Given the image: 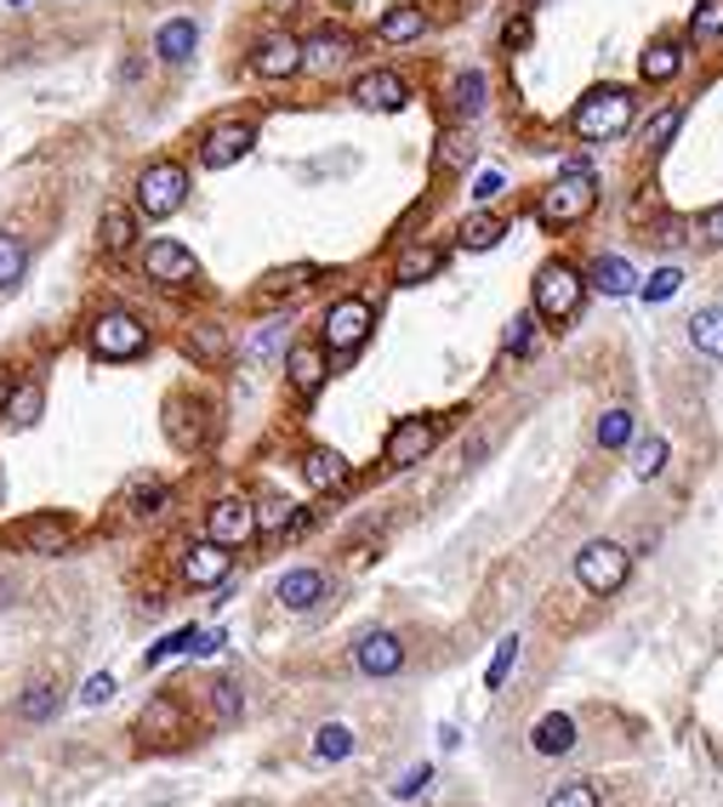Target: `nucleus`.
<instances>
[{
  "label": "nucleus",
  "mask_w": 723,
  "mask_h": 807,
  "mask_svg": "<svg viewBox=\"0 0 723 807\" xmlns=\"http://www.w3.org/2000/svg\"><path fill=\"white\" fill-rule=\"evenodd\" d=\"M439 267H445L439 245H410V251H399V262H393V285H427Z\"/></svg>",
  "instance_id": "obj_21"
},
{
  "label": "nucleus",
  "mask_w": 723,
  "mask_h": 807,
  "mask_svg": "<svg viewBox=\"0 0 723 807\" xmlns=\"http://www.w3.org/2000/svg\"><path fill=\"white\" fill-rule=\"evenodd\" d=\"M599 444H604V450L633 444V416H627V410H610V416L599 421Z\"/></svg>",
  "instance_id": "obj_42"
},
{
  "label": "nucleus",
  "mask_w": 723,
  "mask_h": 807,
  "mask_svg": "<svg viewBox=\"0 0 723 807\" xmlns=\"http://www.w3.org/2000/svg\"><path fill=\"white\" fill-rule=\"evenodd\" d=\"M507 194V177L502 172H479L473 177V199H479V206H490V199H502Z\"/></svg>",
  "instance_id": "obj_53"
},
{
  "label": "nucleus",
  "mask_w": 723,
  "mask_h": 807,
  "mask_svg": "<svg viewBox=\"0 0 723 807\" xmlns=\"http://www.w3.org/2000/svg\"><path fill=\"white\" fill-rule=\"evenodd\" d=\"M353 103L371 109V114H393V109L410 103V80L393 75V69H371V75L353 80Z\"/></svg>",
  "instance_id": "obj_14"
},
{
  "label": "nucleus",
  "mask_w": 723,
  "mask_h": 807,
  "mask_svg": "<svg viewBox=\"0 0 723 807\" xmlns=\"http://www.w3.org/2000/svg\"><path fill=\"white\" fill-rule=\"evenodd\" d=\"M143 733H160V728H177V705L172 699H149V711L138 717Z\"/></svg>",
  "instance_id": "obj_47"
},
{
  "label": "nucleus",
  "mask_w": 723,
  "mask_h": 807,
  "mask_svg": "<svg viewBox=\"0 0 723 807\" xmlns=\"http://www.w3.org/2000/svg\"><path fill=\"white\" fill-rule=\"evenodd\" d=\"M285 376H291V387H297L303 398H314V393L325 387V376H331L325 347H319V342H297V347L285 353Z\"/></svg>",
  "instance_id": "obj_18"
},
{
  "label": "nucleus",
  "mask_w": 723,
  "mask_h": 807,
  "mask_svg": "<svg viewBox=\"0 0 723 807\" xmlns=\"http://www.w3.org/2000/svg\"><path fill=\"white\" fill-rule=\"evenodd\" d=\"M502 233H507V222H502V217L479 211V217H468V222H462L456 245H462V251H490V245H502Z\"/></svg>",
  "instance_id": "obj_31"
},
{
  "label": "nucleus",
  "mask_w": 723,
  "mask_h": 807,
  "mask_svg": "<svg viewBox=\"0 0 723 807\" xmlns=\"http://www.w3.org/2000/svg\"><path fill=\"white\" fill-rule=\"evenodd\" d=\"M484 91H490V80H484L479 69H468V75H456V91H450V109L462 114V120H473V114L484 109Z\"/></svg>",
  "instance_id": "obj_33"
},
{
  "label": "nucleus",
  "mask_w": 723,
  "mask_h": 807,
  "mask_svg": "<svg viewBox=\"0 0 723 807\" xmlns=\"http://www.w3.org/2000/svg\"><path fill=\"white\" fill-rule=\"evenodd\" d=\"M211 705H217L222 722H234V717H240V688H234V683H211Z\"/></svg>",
  "instance_id": "obj_51"
},
{
  "label": "nucleus",
  "mask_w": 723,
  "mask_h": 807,
  "mask_svg": "<svg viewBox=\"0 0 723 807\" xmlns=\"http://www.w3.org/2000/svg\"><path fill=\"white\" fill-rule=\"evenodd\" d=\"M228 568H234V552L217 546V541H194V546L183 552V581H188V586H222Z\"/></svg>",
  "instance_id": "obj_16"
},
{
  "label": "nucleus",
  "mask_w": 723,
  "mask_h": 807,
  "mask_svg": "<svg viewBox=\"0 0 723 807\" xmlns=\"http://www.w3.org/2000/svg\"><path fill=\"white\" fill-rule=\"evenodd\" d=\"M325 597V575H319V568H291V575L280 581V603H285V609H314V603Z\"/></svg>",
  "instance_id": "obj_25"
},
{
  "label": "nucleus",
  "mask_w": 723,
  "mask_h": 807,
  "mask_svg": "<svg viewBox=\"0 0 723 807\" xmlns=\"http://www.w3.org/2000/svg\"><path fill=\"white\" fill-rule=\"evenodd\" d=\"M371 330H376V308L365 296H342V301H331V313H325V324H319V347L325 353H359L371 342Z\"/></svg>",
  "instance_id": "obj_5"
},
{
  "label": "nucleus",
  "mask_w": 723,
  "mask_h": 807,
  "mask_svg": "<svg viewBox=\"0 0 723 807\" xmlns=\"http://www.w3.org/2000/svg\"><path fill=\"white\" fill-rule=\"evenodd\" d=\"M434 444H439V421L434 416H405L399 427L387 432V466H416V461H427L434 455Z\"/></svg>",
  "instance_id": "obj_11"
},
{
  "label": "nucleus",
  "mask_w": 723,
  "mask_h": 807,
  "mask_svg": "<svg viewBox=\"0 0 723 807\" xmlns=\"http://www.w3.org/2000/svg\"><path fill=\"white\" fill-rule=\"evenodd\" d=\"M314 274H319V267H280V274H269V279H262V301H280V296H297V290H308L314 285Z\"/></svg>",
  "instance_id": "obj_34"
},
{
  "label": "nucleus",
  "mask_w": 723,
  "mask_h": 807,
  "mask_svg": "<svg viewBox=\"0 0 723 807\" xmlns=\"http://www.w3.org/2000/svg\"><path fill=\"white\" fill-rule=\"evenodd\" d=\"M593 206H599V177L587 172V165H570V172H558L552 188H541L536 222L558 233V228H576L581 217H593Z\"/></svg>",
  "instance_id": "obj_1"
},
{
  "label": "nucleus",
  "mask_w": 723,
  "mask_h": 807,
  "mask_svg": "<svg viewBox=\"0 0 723 807\" xmlns=\"http://www.w3.org/2000/svg\"><path fill=\"white\" fill-rule=\"evenodd\" d=\"M353 660H359V671H365V677H393V671L405 665V643H399L393 631H371V637H359Z\"/></svg>",
  "instance_id": "obj_17"
},
{
  "label": "nucleus",
  "mask_w": 723,
  "mask_h": 807,
  "mask_svg": "<svg viewBox=\"0 0 723 807\" xmlns=\"http://www.w3.org/2000/svg\"><path fill=\"white\" fill-rule=\"evenodd\" d=\"M695 240H701V245H723V206H712V211L695 222Z\"/></svg>",
  "instance_id": "obj_54"
},
{
  "label": "nucleus",
  "mask_w": 723,
  "mask_h": 807,
  "mask_svg": "<svg viewBox=\"0 0 723 807\" xmlns=\"http://www.w3.org/2000/svg\"><path fill=\"white\" fill-rule=\"evenodd\" d=\"M627 575H633V552L615 546V541H587L576 552V581L593 592V597L621 592V586H627Z\"/></svg>",
  "instance_id": "obj_6"
},
{
  "label": "nucleus",
  "mask_w": 723,
  "mask_h": 807,
  "mask_svg": "<svg viewBox=\"0 0 723 807\" xmlns=\"http://www.w3.org/2000/svg\"><path fill=\"white\" fill-rule=\"evenodd\" d=\"M678 69H683V52H678V41H655V46L638 57V80H649V86H667Z\"/></svg>",
  "instance_id": "obj_27"
},
{
  "label": "nucleus",
  "mask_w": 723,
  "mask_h": 807,
  "mask_svg": "<svg viewBox=\"0 0 723 807\" xmlns=\"http://www.w3.org/2000/svg\"><path fill=\"white\" fill-rule=\"evenodd\" d=\"M86 342H91L97 358L125 364V358H143V353H149V324H143L138 313H125V308H103V313L91 319Z\"/></svg>",
  "instance_id": "obj_4"
},
{
  "label": "nucleus",
  "mask_w": 723,
  "mask_h": 807,
  "mask_svg": "<svg viewBox=\"0 0 723 807\" xmlns=\"http://www.w3.org/2000/svg\"><path fill=\"white\" fill-rule=\"evenodd\" d=\"M678 125H683V109H661V114L649 120V131H644V143H649V148H667Z\"/></svg>",
  "instance_id": "obj_45"
},
{
  "label": "nucleus",
  "mask_w": 723,
  "mask_h": 807,
  "mask_svg": "<svg viewBox=\"0 0 723 807\" xmlns=\"http://www.w3.org/2000/svg\"><path fill=\"white\" fill-rule=\"evenodd\" d=\"M251 75L256 80H291V75H303V41L297 35H262L256 52H251Z\"/></svg>",
  "instance_id": "obj_12"
},
{
  "label": "nucleus",
  "mask_w": 723,
  "mask_h": 807,
  "mask_svg": "<svg viewBox=\"0 0 723 807\" xmlns=\"http://www.w3.org/2000/svg\"><path fill=\"white\" fill-rule=\"evenodd\" d=\"M0 495H7V484H0Z\"/></svg>",
  "instance_id": "obj_59"
},
{
  "label": "nucleus",
  "mask_w": 723,
  "mask_h": 807,
  "mask_svg": "<svg viewBox=\"0 0 723 807\" xmlns=\"http://www.w3.org/2000/svg\"><path fill=\"white\" fill-rule=\"evenodd\" d=\"M507 353H536V313H518L513 324H507Z\"/></svg>",
  "instance_id": "obj_44"
},
{
  "label": "nucleus",
  "mask_w": 723,
  "mask_h": 807,
  "mask_svg": "<svg viewBox=\"0 0 723 807\" xmlns=\"http://www.w3.org/2000/svg\"><path fill=\"white\" fill-rule=\"evenodd\" d=\"M689 342H695L701 353L723 358V308H701L695 319H689Z\"/></svg>",
  "instance_id": "obj_32"
},
{
  "label": "nucleus",
  "mask_w": 723,
  "mask_h": 807,
  "mask_svg": "<svg viewBox=\"0 0 723 807\" xmlns=\"http://www.w3.org/2000/svg\"><path fill=\"white\" fill-rule=\"evenodd\" d=\"M314 756H319V762H342V756H353V733H348L342 722H325V728L314 733Z\"/></svg>",
  "instance_id": "obj_36"
},
{
  "label": "nucleus",
  "mask_w": 723,
  "mask_h": 807,
  "mask_svg": "<svg viewBox=\"0 0 723 807\" xmlns=\"http://www.w3.org/2000/svg\"><path fill=\"white\" fill-rule=\"evenodd\" d=\"M251 148H256V125L251 120H217L200 137V165L206 172H228V165H240Z\"/></svg>",
  "instance_id": "obj_8"
},
{
  "label": "nucleus",
  "mask_w": 723,
  "mask_h": 807,
  "mask_svg": "<svg viewBox=\"0 0 723 807\" xmlns=\"http://www.w3.org/2000/svg\"><path fill=\"white\" fill-rule=\"evenodd\" d=\"M183 199H188V165H177V159H154V165H143V177H138V211L143 217H172V211H183Z\"/></svg>",
  "instance_id": "obj_7"
},
{
  "label": "nucleus",
  "mask_w": 723,
  "mask_h": 807,
  "mask_svg": "<svg viewBox=\"0 0 723 807\" xmlns=\"http://www.w3.org/2000/svg\"><path fill=\"white\" fill-rule=\"evenodd\" d=\"M530 35H536V23H530V12H518V18H507V23H502V46H507V52H518V46H530Z\"/></svg>",
  "instance_id": "obj_49"
},
{
  "label": "nucleus",
  "mask_w": 723,
  "mask_h": 807,
  "mask_svg": "<svg viewBox=\"0 0 723 807\" xmlns=\"http://www.w3.org/2000/svg\"><path fill=\"white\" fill-rule=\"evenodd\" d=\"M69 541H75V523L63 518V512H35V518H18V523H12V546L41 552V557L69 552Z\"/></svg>",
  "instance_id": "obj_9"
},
{
  "label": "nucleus",
  "mask_w": 723,
  "mask_h": 807,
  "mask_svg": "<svg viewBox=\"0 0 723 807\" xmlns=\"http://www.w3.org/2000/svg\"><path fill=\"white\" fill-rule=\"evenodd\" d=\"M7 393H12V382H7V376H0V404H7Z\"/></svg>",
  "instance_id": "obj_58"
},
{
  "label": "nucleus",
  "mask_w": 723,
  "mask_h": 807,
  "mask_svg": "<svg viewBox=\"0 0 723 807\" xmlns=\"http://www.w3.org/2000/svg\"><path fill=\"white\" fill-rule=\"evenodd\" d=\"M280 342H285V324H262V330L251 335V342H245V353H251V358H274V353H280Z\"/></svg>",
  "instance_id": "obj_48"
},
{
  "label": "nucleus",
  "mask_w": 723,
  "mask_h": 807,
  "mask_svg": "<svg viewBox=\"0 0 723 807\" xmlns=\"http://www.w3.org/2000/svg\"><path fill=\"white\" fill-rule=\"evenodd\" d=\"M633 125V91L627 86H599V91H587L576 114H570V131L581 143H615L621 131Z\"/></svg>",
  "instance_id": "obj_2"
},
{
  "label": "nucleus",
  "mask_w": 723,
  "mask_h": 807,
  "mask_svg": "<svg viewBox=\"0 0 723 807\" xmlns=\"http://www.w3.org/2000/svg\"><path fill=\"white\" fill-rule=\"evenodd\" d=\"M581 301H587V279L570 262H547L530 285V313L547 319V324H570L581 313Z\"/></svg>",
  "instance_id": "obj_3"
},
{
  "label": "nucleus",
  "mask_w": 723,
  "mask_h": 807,
  "mask_svg": "<svg viewBox=\"0 0 723 807\" xmlns=\"http://www.w3.org/2000/svg\"><path fill=\"white\" fill-rule=\"evenodd\" d=\"M188 353H200V358H222L228 353V335L217 324H194L188 330Z\"/></svg>",
  "instance_id": "obj_41"
},
{
  "label": "nucleus",
  "mask_w": 723,
  "mask_h": 807,
  "mask_svg": "<svg viewBox=\"0 0 723 807\" xmlns=\"http://www.w3.org/2000/svg\"><path fill=\"white\" fill-rule=\"evenodd\" d=\"M172 500V489L166 484H154V478H143V484H131V495H125V507H131V518H154L160 507Z\"/></svg>",
  "instance_id": "obj_37"
},
{
  "label": "nucleus",
  "mask_w": 723,
  "mask_h": 807,
  "mask_svg": "<svg viewBox=\"0 0 723 807\" xmlns=\"http://www.w3.org/2000/svg\"><path fill=\"white\" fill-rule=\"evenodd\" d=\"M678 285H683L678 267H655L649 285H644V301H667V296H678Z\"/></svg>",
  "instance_id": "obj_46"
},
{
  "label": "nucleus",
  "mask_w": 723,
  "mask_h": 807,
  "mask_svg": "<svg viewBox=\"0 0 723 807\" xmlns=\"http://www.w3.org/2000/svg\"><path fill=\"white\" fill-rule=\"evenodd\" d=\"M303 478H308V489H342L348 484V461L337 450H308L303 455Z\"/></svg>",
  "instance_id": "obj_26"
},
{
  "label": "nucleus",
  "mask_w": 723,
  "mask_h": 807,
  "mask_svg": "<svg viewBox=\"0 0 723 807\" xmlns=\"http://www.w3.org/2000/svg\"><path fill=\"white\" fill-rule=\"evenodd\" d=\"M206 541H217V546H228V552H234V546H245L251 541V534H256V512H251V500H240V495H222L217 500V507L206 512Z\"/></svg>",
  "instance_id": "obj_13"
},
{
  "label": "nucleus",
  "mask_w": 723,
  "mask_h": 807,
  "mask_svg": "<svg viewBox=\"0 0 723 807\" xmlns=\"http://www.w3.org/2000/svg\"><path fill=\"white\" fill-rule=\"evenodd\" d=\"M109 694H114V677H109V671H97V677L80 688V705H103Z\"/></svg>",
  "instance_id": "obj_56"
},
{
  "label": "nucleus",
  "mask_w": 723,
  "mask_h": 807,
  "mask_svg": "<svg viewBox=\"0 0 723 807\" xmlns=\"http://www.w3.org/2000/svg\"><path fill=\"white\" fill-rule=\"evenodd\" d=\"M194 637H200V631H194V626H183V631H177V637H166V643H160V649H149V665H160L166 654H188V649H194Z\"/></svg>",
  "instance_id": "obj_52"
},
{
  "label": "nucleus",
  "mask_w": 723,
  "mask_h": 807,
  "mask_svg": "<svg viewBox=\"0 0 723 807\" xmlns=\"http://www.w3.org/2000/svg\"><path fill=\"white\" fill-rule=\"evenodd\" d=\"M530 745H536L541 756H565V751H576V722H570L565 711H547V717L530 728Z\"/></svg>",
  "instance_id": "obj_24"
},
{
  "label": "nucleus",
  "mask_w": 723,
  "mask_h": 807,
  "mask_svg": "<svg viewBox=\"0 0 723 807\" xmlns=\"http://www.w3.org/2000/svg\"><path fill=\"white\" fill-rule=\"evenodd\" d=\"M23 274H29V240L0 228V290H18Z\"/></svg>",
  "instance_id": "obj_28"
},
{
  "label": "nucleus",
  "mask_w": 723,
  "mask_h": 807,
  "mask_svg": "<svg viewBox=\"0 0 723 807\" xmlns=\"http://www.w3.org/2000/svg\"><path fill=\"white\" fill-rule=\"evenodd\" d=\"M689 35H695V41H712V35H723V0H695V18H689Z\"/></svg>",
  "instance_id": "obj_39"
},
{
  "label": "nucleus",
  "mask_w": 723,
  "mask_h": 807,
  "mask_svg": "<svg viewBox=\"0 0 723 807\" xmlns=\"http://www.w3.org/2000/svg\"><path fill=\"white\" fill-rule=\"evenodd\" d=\"M166 432H172L177 450H200V444H206V404L172 398V404H166Z\"/></svg>",
  "instance_id": "obj_19"
},
{
  "label": "nucleus",
  "mask_w": 723,
  "mask_h": 807,
  "mask_svg": "<svg viewBox=\"0 0 723 807\" xmlns=\"http://www.w3.org/2000/svg\"><path fill=\"white\" fill-rule=\"evenodd\" d=\"M468 159V137H445V148H439V165L445 172H456V165Z\"/></svg>",
  "instance_id": "obj_57"
},
{
  "label": "nucleus",
  "mask_w": 723,
  "mask_h": 807,
  "mask_svg": "<svg viewBox=\"0 0 723 807\" xmlns=\"http://www.w3.org/2000/svg\"><path fill=\"white\" fill-rule=\"evenodd\" d=\"M547 807H604V802H599V791H593V785H565V791H558Z\"/></svg>",
  "instance_id": "obj_50"
},
{
  "label": "nucleus",
  "mask_w": 723,
  "mask_h": 807,
  "mask_svg": "<svg viewBox=\"0 0 723 807\" xmlns=\"http://www.w3.org/2000/svg\"><path fill=\"white\" fill-rule=\"evenodd\" d=\"M143 274H149L154 285H166V290H183V285L200 279V262H194V251L177 245V240H154V245L143 251Z\"/></svg>",
  "instance_id": "obj_10"
},
{
  "label": "nucleus",
  "mask_w": 723,
  "mask_h": 807,
  "mask_svg": "<svg viewBox=\"0 0 723 807\" xmlns=\"http://www.w3.org/2000/svg\"><path fill=\"white\" fill-rule=\"evenodd\" d=\"M427 780H434V767H427V762H421V767H410V773H405V780H399V785H393V796H399V802H410L416 791H427Z\"/></svg>",
  "instance_id": "obj_55"
},
{
  "label": "nucleus",
  "mask_w": 723,
  "mask_h": 807,
  "mask_svg": "<svg viewBox=\"0 0 723 807\" xmlns=\"http://www.w3.org/2000/svg\"><path fill=\"white\" fill-rule=\"evenodd\" d=\"M587 279H593L604 296H633V290H638V274H633V267L621 262V256H599V262H593V274H587Z\"/></svg>",
  "instance_id": "obj_30"
},
{
  "label": "nucleus",
  "mask_w": 723,
  "mask_h": 807,
  "mask_svg": "<svg viewBox=\"0 0 723 807\" xmlns=\"http://www.w3.org/2000/svg\"><path fill=\"white\" fill-rule=\"evenodd\" d=\"M513 660H518V637H502V643H496V660H490V671H484V688H502L507 671H513Z\"/></svg>",
  "instance_id": "obj_43"
},
{
  "label": "nucleus",
  "mask_w": 723,
  "mask_h": 807,
  "mask_svg": "<svg viewBox=\"0 0 723 807\" xmlns=\"http://www.w3.org/2000/svg\"><path fill=\"white\" fill-rule=\"evenodd\" d=\"M251 512H256V529L262 534H280V529H303L308 523L297 507H291V500H262V507H251Z\"/></svg>",
  "instance_id": "obj_35"
},
{
  "label": "nucleus",
  "mask_w": 723,
  "mask_h": 807,
  "mask_svg": "<svg viewBox=\"0 0 723 807\" xmlns=\"http://www.w3.org/2000/svg\"><path fill=\"white\" fill-rule=\"evenodd\" d=\"M57 711V688L52 683H41V688H29L23 699H18V717H29V722H46Z\"/></svg>",
  "instance_id": "obj_40"
},
{
  "label": "nucleus",
  "mask_w": 723,
  "mask_h": 807,
  "mask_svg": "<svg viewBox=\"0 0 723 807\" xmlns=\"http://www.w3.org/2000/svg\"><path fill=\"white\" fill-rule=\"evenodd\" d=\"M41 387L35 382H12V393H7V404H0V416H7L12 427H35L41 421Z\"/></svg>",
  "instance_id": "obj_29"
},
{
  "label": "nucleus",
  "mask_w": 723,
  "mask_h": 807,
  "mask_svg": "<svg viewBox=\"0 0 723 807\" xmlns=\"http://www.w3.org/2000/svg\"><path fill=\"white\" fill-rule=\"evenodd\" d=\"M194 46H200V29H194L188 18L160 23V35H154V57H160V63H188Z\"/></svg>",
  "instance_id": "obj_22"
},
{
  "label": "nucleus",
  "mask_w": 723,
  "mask_h": 807,
  "mask_svg": "<svg viewBox=\"0 0 723 807\" xmlns=\"http://www.w3.org/2000/svg\"><path fill=\"white\" fill-rule=\"evenodd\" d=\"M633 473L638 478H661L667 473V439H638L633 444Z\"/></svg>",
  "instance_id": "obj_38"
},
{
  "label": "nucleus",
  "mask_w": 723,
  "mask_h": 807,
  "mask_svg": "<svg viewBox=\"0 0 723 807\" xmlns=\"http://www.w3.org/2000/svg\"><path fill=\"white\" fill-rule=\"evenodd\" d=\"M97 245H103V256H125L138 245V217L125 206H103V217H97Z\"/></svg>",
  "instance_id": "obj_20"
},
{
  "label": "nucleus",
  "mask_w": 723,
  "mask_h": 807,
  "mask_svg": "<svg viewBox=\"0 0 723 807\" xmlns=\"http://www.w3.org/2000/svg\"><path fill=\"white\" fill-rule=\"evenodd\" d=\"M348 57H353V35L342 23H325V29H314V35L303 41V69L308 75H331V69H342Z\"/></svg>",
  "instance_id": "obj_15"
},
{
  "label": "nucleus",
  "mask_w": 723,
  "mask_h": 807,
  "mask_svg": "<svg viewBox=\"0 0 723 807\" xmlns=\"http://www.w3.org/2000/svg\"><path fill=\"white\" fill-rule=\"evenodd\" d=\"M376 35H382L387 46H410V41L427 35V12H421V7H393V12H382Z\"/></svg>",
  "instance_id": "obj_23"
}]
</instances>
